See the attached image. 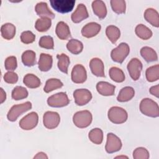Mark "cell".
<instances>
[{"label":"cell","instance_id":"obj_8","mask_svg":"<svg viewBox=\"0 0 159 159\" xmlns=\"http://www.w3.org/2000/svg\"><path fill=\"white\" fill-rule=\"evenodd\" d=\"M39 121V116L37 112H32L25 116L20 121L19 126L21 129L29 130L36 127Z\"/></svg>","mask_w":159,"mask_h":159},{"label":"cell","instance_id":"obj_16","mask_svg":"<svg viewBox=\"0 0 159 159\" xmlns=\"http://www.w3.org/2000/svg\"><path fill=\"white\" fill-rule=\"evenodd\" d=\"M88 17L89 14L85 5L79 4L75 12L71 14V19L74 23H79Z\"/></svg>","mask_w":159,"mask_h":159},{"label":"cell","instance_id":"obj_2","mask_svg":"<svg viewBox=\"0 0 159 159\" xmlns=\"http://www.w3.org/2000/svg\"><path fill=\"white\" fill-rule=\"evenodd\" d=\"M107 116L109 120L112 123L120 124L127 120L128 114L124 109L118 106H113L108 111Z\"/></svg>","mask_w":159,"mask_h":159},{"label":"cell","instance_id":"obj_35","mask_svg":"<svg viewBox=\"0 0 159 159\" xmlns=\"http://www.w3.org/2000/svg\"><path fill=\"white\" fill-rule=\"evenodd\" d=\"M89 140L94 143L99 145L103 140V132L99 128H95L92 129L88 135Z\"/></svg>","mask_w":159,"mask_h":159},{"label":"cell","instance_id":"obj_30","mask_svg":"<svg viewBox=\"0 0 159 159\" xmlns=\"http://www.w3.org/2000/svg\"><path fill=\"white\" fill-rule=\"evenodd\" d=\"M52 25V20L49 18L42 17L38 19L35 24V28L40 32H43L48 30Z\"/></svg>","mask_w":159,"mask_h":159},{"label":"cell","instance_id":"obj_21","mask_svg":"<svg viewBox=\"0 0 159 159\" xmlns=\"http://www.w3.org/2000/svg\"><path fill=\"white\" fill-rule=\"evenodd\" d=\"M92 8L95 15L102 19L107 15V9L105 3L101 0L94 1L92 2Z\"/></svg>","mask_w":159,"mask_h":159},{"label":"cell","instance_id":"obj_27","mask_svg":"<svg viewBox=\"0 0 159 159\" xmlns=\"http://www.w3.org/2000/svg\"><path fill=\"white\" fill-rule=\"evenodd\" d=\"M66 48L71 53L78 55L82 52L83 45L81 42L77 39H71L67 43Z\"/></svg>","mask_w":159,"mask_h":159},{"label":"cell","instance_id":"obj_32","mask_svg":"<svg viewBox=\"0 0 159 159\" xmlns=\"http://www.w3.org/2000/svg\"><path fill=\"white\" fill-rule=\"evenodd\" d=\"M58 59V68L63 73L67 74L68 73V68L70 65V58L65 53L58 54L57 55Z\"/></svg>","mask_w":159,"mask_h":159},{"label":"cell","instance_id":"obj_12","mask_svg":"<svg viewBox=\"0 0 159 159\" xmlns=\"http://www.w3.org/2000/svg\"><path fill=\"white\" fill-rule=\"evenodd\" d=\"M129 73L134 81H137L140 76V73L142 70V63L137 58H134L129 62L127 65Z\"/></svg>","mask_w":159,"mask_h":159},{"label":"cell","instance_id":"obj_42","mask_svg":"<svg viewBox=\"0 0 159 159\" xmlns=\"http://www.w3.org/2000/svg\"><path fill=\"white\" fill-rule=\"evenodd\" d=\"M35 39V35L29 30L23 32L20 35V40L22 42L25 44L31 43L34 42Z\"/></svg>","mask_w":159,"mask_h":159},{"label":"cell","instance_id":"obj_33","mask_svg":"<svg viewBox=\"0 0 159 159\" xmlns=\"http://www.w3.org/2000/svg\"><path fill=\"white\" fill-rule=\"evenodd\" d=\"M109 76L114 81L122 83L125 80V75L123 71L117 67H112L109 71Z\"/></svg>","mask_w":159,"mask_h":159},{"label":"cell","instance_id":"obj_5","mask_svg":"<svg viewBox=\"0 0 159 159\" xmlns=\"http://www.w3.org/2000/svg\"><path fill=\"white\" fill-rule=\"evenodd\" d=\"M32 108V103L29 101H27L20 104H17L13 106L9 111L7 117L9 121L14 122L17 120L18 117L22 113L30 110Z\"/></svg>","mask_w":159,"mask_h":159},{"label":"cell","instance_id":"obj_14","mask_svg":"<svg viewBox=\"0 0 159 159\" xmlns=\"http://www.w3.org/2000/svg\"><path fill=\"white\" fill-rule=\"evenodd\" d=\"M100 24L91 22L86 24L81 29V34L86 38H91L96 36L101 30Z\"/></svg>","mask_w":159,"mask_h":159},{"label":"cell","instance_id":"obj_15","mask_svg":"<svg viewBox=\"0 0 159 159\" xmlns=\"http://www.w3.org/2000/svg\"><path fill=\"white\" fill-rule=\"evenodd\" d=\"M89 68L94 75L98 77H105L104 63L100 58L91 59L89 62Z\"/></svg>","mask_w":159,"mask_h":159},{"label":"cell","instance_id":"obj_4","mask_svg":"<svg viewBox=\"0 0 159 159\" xmlns=\"http://www.w3.org/2000/svg\"><path fill=\"white\" fill-rule=\"evenodd\" d=\"M130 52V48L127 43H120L116 48H114L111 53V57L115 62L122 63Z\"/></svg>","mask_w":159,"mask_h":159},{"label":"cell","instance_id":"obj_13","mask_svg":"<svg viewBox=\"0 0 159 159\" xmlns=\"http://www.w3.org/2000/svg\"><path fill=\"white\" fill-rule=\"evenodd\" d=\"M71 80L73 83H83L87 79V73L85 68L80 64L76 65L71 71Z\"/></svg>","mask_w":159,"mask_h":159},{"label":"cell","instance_id":"obj_17","mask_svg":"<svg viewBox=\"0 0 159 159\" xmlns=\"http://www.w3.org/2000/svg\"><path fill=\"white\" fill-rule=\"evenodd\" d=\"M116 86L106 81H99L96 84L98 92L102 96H112L115 92Z\"/></svg>","mask_w":159,"mask_h":159},{"label":"cell","instance_id":"obj_6","mask_svg":"<svg viewBox=\"0 0 159 159\" xmlns=\"http://www.w3.org/2000/svg\"><path fill=\"white\" fill-rule=\"evenodd\" d=\"M51 6L58 12L65 14L71 12L75 4V0H51Z\"/></svg>","mask_w":159,"mask_h":159},{"label":"cell","instance_id":"obj_34","mask_svg":"<svg viewBox=\"0 0 159 159\" xmlns=\"http://www.w3.org/2000/svg\"><path fill=\"white\" fill-rule=\"evenodd\" d=\"M63 86V83L58 79L51 78L48 79L45 83L43 90L45 93H48L57 89L60 88Z\"/></svg>","mask_w":159,"mask_h":159},{"label":"cell","instance_id":"obj_26","mask_svg":"<svg viewBox=\"0 0 159 159\" xmlns=\"http://www.w3.org/2000/svg\"><path fill=\"white\" fill-rule=\"evenodd\" d=\"M23 83L29 88H37L41 84L40 79L37 76L30 73L27 74L24 77Z\"/></svg>","mask_w":159,"mask_h":159},{"label":"cell","instance_id":"obj_38","mask_svg":"<svg viewBox=\"0 0 159 159\" xmlns=\"http://www.w3.org/2000/svg\"><path fill=\"white\" fill-rule=\"evenodd\" d=\"M111 7L117 14H123L125 12L126 5L124 0H112L110 1Z\"/></svg>","mask_w":159,"mask_h":159},{"label":"cell","instance_id":"obj_36","mask_svg":"<svg viewBox=\"0 0 159 159\" xmlns=\"http://www.w3.org/2000/svg\"><path fill=\"white\" fill-rule=\"evenodd\" d=\"M146 78L149 82L157 81L159 78V65H156L148 68L145 72Z\"/></svg>","mask_w":159,"mask_h":159},{"label":"cell","instance_id":"obj_1","mask_svg":"<svg viewBox=\"0 0 159 159\" xmlns=\"http://www.w3.org/2000/svg\"><path fill=\"white\" fill-rule=\"evenodd\" d=\"M140 110L143 114L148 117H158L159 116L158 105L150 98H144L141 101Z\"/></svg>","mask_w":159,"mask_h":159},{"label":"cell","instance_id":"obj_41","mask_svg":"<svg viewBox=\"0 0 159 159\" xmlns=\"http://www.w3.org/2000/svg\"><path fill=\"white\" fill-rule=\"evenodd\" d=\"M17 59L14 56H10L7 57L4 62V66L6 70L9 71H13L17 68Z\"/></svg>","mask_w":159,"mask_h":159},{"label":"cell","instance_id":"obj_22","mask_svg":"<svg viewBox=\"0 0 159 159\" xmlns=\"http://www.w3.org/2000/svg\"><path fill=\"white\" fill-rule=\"evenodd\" d=\"M145 19L153 26L159 27V15L158 12L153 8H148L144 12Z\"/></svg>","mask_w":159,"mask_h":159},{"label":"cell","instance_id":"obj_43","mask_svg":"<svg viewBox=\"0 0 159 159\" xmlns=\"http://www.w3.org/2000/svg\"><path fill=\"white\" fill-rule=\"evenodd\" d=\"M4 81L9 84H15L18 81V75L13 71H8L4 75Z\"/></svg>","mask_w":159,"mask_h":159},{"label":"cell","instance_id":"obj_40","mask_svg":"<svg viewBox=\"0 0 159 159\" xmlns=\"http://www.w3.org/2000/svg\"><path fill=\"white\" fill-rule=\"evenodd\" d=\"M133 158L135 159H148L149 152L143 147H138L133 152Z\"/></svg>","mask_w":159,"mask_h":159},{"label":"cell","instance_id":"obj_24","mask_svg":"<svg viewBox=\"0 0 159 159\" xmlns=\"http://www.w3.org/2000/svg\"><path fill=\"white\" fill-rule=\"evenodd\" d=\"M2 37L6 40H11L16 35V27L11 23H6L1 27Z\"/></svg>","mask_w":159,"mask_h":159},{"label":"cell","instance_id":"obj_10","mask_svg":"<svg viewBox=\"0 0 159 159\" xmlns=\"http://www.w3.org/2000/svg\"><path fill=\"white\" fill-rule=\"evenodd\" d=\"M60 122L59 114L53 111H47L43 116V122L44 126L48 129H53L58 127Z\"/></svg>","mask_w":159,"mask_h":159},{"label":"cell","instance_id":"obj_46","mask_svg":"<svg viewBox=\"0 0 159 159\" xmlns=\"http://www.w3.org/2000/svg\"><path fill=\"white\" fill-rule=\"evenodd\" d=\"M34 159H35V158H38V159H39V158H40H40H42V159L46 158V159H47V158H48V157L47 156L46 153H45L41 152H39L38 153H37L36 155L34 156Z\"/></svg>","mask_w":159,"mask_h":159},{"label":"cell","instance_id":"obj_37","mask_svg":"<svg viewBox=\"0 0 159 159\" xmlns=\"http://www.w3.org/2000/svg\"><path fill=\"white\" fill-rule=\"evenodd\" d=\"M28 96L27 90L22 86H17L14 88L12 91V98L14 100H20L26 98Z\"/></svg>","mask_w":159,"mask_h":159},{"label":"cell","instance_id":"obj_45","mask_svg":"<svg viewBox=\"0 0 159 159\" xmlns=\"http://www.w3.org/2000/svg\"><path fill=\"white\" fill-rule=\"evenodd\" d=\"M6 99V92L4 91V89L1 88H0V103L2 104L5 101Z\"/></svg>","mask_w":159,"mask_h":159},{"label":"cell","instance_id":"obj_18","mask_svg":"<svg viewBox=\"0 0 159 159\" xmlns=\"http://www.w3.org/2000/svg\"><path fill=\"white\" fill-rule=\"evenodd\" d=\"M35 11L37 14L42 17H47L49 19H53L55 17V14L52 12L46 2H38L35 7Z\"/></svg>","mask_w":159,"mask_h":159},{"label":"cell","instance_id":"obj_20","mask_svg":"<svg viewBox=\"0 0 159 159\" xmlns=\"http://www.w3.org/2000/svg\"><path fill=\"white\" fill-rule=\"evenodd\" d=\"M57 37L61 40H67L71 37V33L68 25L64 22H59L55 29Z\"/></svg>","mask_w":159,"mask_h":159},{"label":"cell","instance_id":"obj_47","mask_svg":"<svg viewBox=\"0 0 159 159\" xmlns=\"http://www.w3.org/2000/svg\"><path fill=\"white\" fill-rule=\"evenodd\" d=\"M116 158H127V157H125V156H118V157H116Z\"/></svg>","mask_w":159,"mask_h":159},{"label":"cell","instance_id":"obj_25","mask_svg":"<svg viewBox=\"0 0 159 159\" xmlns=\"http://www.w3.org/2000/svg\"><path fill=\"white\" fill-rule=\"evenodd\" d=\"M140 54L143 58L147 62H152L158 60L156 52L149 47H143L140 50Z\"/></svg>","mask_w":159,"mask_h":159},{"label":"cell","instance_id":"obj_28","mask_svg":"<svg viewBox=\"0 0 159 159\" xmlns=\"http://www.w3.org/2000/svg\"><path fill=\"white\" fill-rule=\"evenodd\" d=\"M135 31L136 35L142 40H148L152 36V30L143 24L137 25Z\"/></svg>","mask_w":159,"mask_h":159},{"label":"cell","instance_id":"obj_19","mask_svg":"<svg viewBox=\"0 0 159 159\" xmlns=\"http://www.w3.org/2000/svg\"><path fill=\"white\" fill-rule=\"evenodd\" d=\"M53 63V58L50 55L46 53H41L39 60V68L42 71H49Z\"/></svg>","mask_w":159,"mask_h":159},{"label":"cell","instance_id":"obj_9","mask_svg":"<svg viewBox=\"0 0 159 159\" xmlns=\"http://www.w3.org/2000/svg\"><path fill=\"white\" fill-rule=\"evenodd\" d=\"M122 148L120 139L112 133H108L107 135V142L105 146L106 151L108 153H112L120 150Z\"/></svg>","mask_w":159,"mask_h":159},{"label":"cell","instance_id":"obj_39","mask_svg":"<svg viewBox=\"0 0 159 159\" xmlns=\"http://www.w3.org/2000/svg\"><path fill=\"white\" fill-rule=\"evenodd\" d=\"M39 46L43 48L53 49L54 47L53 39L51 36L45 35L42 36L39 42Z\"/></svg>","mask_w":159,"mask_h":159},{"label":"cell","instance_id":"obj_31","mask_svg":"<svg viewBox=\"0 0 159 159\" xmlns=\"http://www.w3.org/2000/svg\"><path fill=\"white\" fill-rule=\"evenodd\" d=\"M22 61L25 66H32L35 65V53L32 50H26L22 55Z\"/></svg>","mask_w":159,"mask_h":159},{"label":"cell","instance_id":"obj_3","mask_svg":"<svg viewBox=\"0 0 159 159\" xmlns=\"http://www.w3.org/2000/svg\"><path fill=\"white\" fill-rule=\"evenodd\" d=\"M93 120L91 113L87 110L81 111L76 112L73 117L74 124L81 129L88 127Z\"/></svg>","mask_w":159,"mask_h":159},{"label":"cell","instance_id":"obj_44","mask_svg":"<svg viewBox=\"0 0 159 159\" xmlns=\"http://www.w3.org/2000/svg\"><path fill=\"white\" fill-rule=\"evenodd\" d=\"M150 93L155 96V97L157 98H158L159 97V85L157 84L156 86H152L150 88V90H149Z\"/></svg>","mask_w":159,"mask_h":159},{"label":"cell","instance_id":"obj_7","mask_svg":"<svg viewBox=\"0 0 159 159\" xmlns=\"http://www.w3.org/2000/svg\"><path fill=\"white\" fill-rule=\"evenodd\" d=\"M70 100L65 93L60 92L50 96L47 99L48 106L53 107H61L67 106Z\"/></svg>","mask_w":159,"mask_h":159},{"label":"cell","instance_id":"obj_11","mask_svg":"<svg viewBox=\"0 0 159 159\" xmlns=\"http://www.w3.org/2000/svg\"><path fill=\"white\" fill-rule=\"evenodd\" d=\"M73 98L76 104L84 106L91 101L92 94L87 89H77L73 93Z\"/></svg>","mask_w":159,"mask_h":159},{"label":"cell","instance_id":"obj_23","mask_svg":"<svg viewBox=\"0 0 159 159\" xmlns=\"http://www.w3.org/2000/svg\"><path fill=\"white\" fill-rule=\"evenodd\" d=\"M135 95V91L132 87L125 86L120 89L117 97L119 102H127L133 98Z\"/></svg>","mask_w":159,"mask_h":159},{"label":"cell","instance_id":"obj_29","mask_svg":"<svg viewBox=\"0 0 159 159\" xmlns=\"http://www.w3.org/2000/svg\"><path fill=\"white\" fill-rule=\"evenodd\" d=\"M106 34L109 40L112 43H115L120 36V32L116 26L109 25L106 29Z\"/></svg>","mask_w":159,"mask_h":159}]
</instances>
